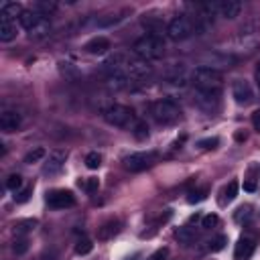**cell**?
Here are the masks:
<instances>
[{
  "instance_id": "obj_28",
  "label": "cell",
  "mask_w": 260,
  "mask_h": 260,
  "mask_svg": "<svg viewBox=\"0 0 260 260\" xmlns=\"http://www.w3.org/2000/svg\"><path fill=\"white\" fill-rule=\"evenodd\" d=\"M6 187H8L10 191H18V189L22 187V177H20L18 173H12V175L6 179Z\"/></svg>"
},
{
  "instance_id": "obj_25",
  "label": "cell",
  "mask_w": 260,
  "mask_h": 260,
  "mask_svg": "<svg viewBox=\"0 0 260 260\" xmlns=\"http://www.w3.org/2000/svg\"><path fill=\"white\" fill-rule=\"evenodd\" d=\"M93 250V244H91V240H87V238H81V240H77V244H75V254H79V256H85V254H89Z\"/></svg>"
},
{
  "instance_id": "obj_14",
  "label": "cell",
  "mask_w": 260,
  "mask_h": 260,
  "mask_svg": "<svg viewBox=\"0 0 260 260\" xmlns=\"http://www.w3.org/2000/svg\"><path fill=\"white\" fill-rule=\"evenodd\" d=\"M120 232V221L118 219H108L98 228V240H110Z\"/></svg>"
},
{
  "instance_id": "obj_7",
  "label": "cell",
  "mask_w": 260,
  "mask_h": 260,
  "mask_svg": "<svg viewBox=\"0 0 260 260\" xmlns=\"http://www.w3.org/2000/svg\"><path fill=\"white\" fill-rule=\"evenodd\" d=\"M130 81H136V79H144L152 73V67L148 61H142V59H128L124 71H122Z\"/></svg>"
},
{
  "instance_id": "obj_3",
  "label": "cell",
  "mask_w": 260,
  "mask_h": 260,
  "mask_svg": "<svg viewBox=\"0 0 260 260\" xmlns=\"http://www.w3.org/2000/svg\"><path fill=\"white\" fill-rule=\"evenodd\" d=\"M201 28H203V26L199 24V16L193 20L191 16L181 14V16H175V18L167 24V35H169L171 41H185V39H189L193 32H197V30H201Z\"/></svg>"
},
{
  "instance_id": "obj_39",
  "label": "cell",
  "mask_w": 260,
  "mask_h": 260,
  "mask_svg": "<svg viewBox=\"0 0 260 260\" xmlns=\"http://www.w3.org/2000/svg\"><path fill=\"white\" fill-rule=\"evenodd\" d=\"M252 124H254V128L260 132V110H256V112L252 114Z\"/></svg>"
},
{
  "instance_id": "obj_23",
  "label": "cell",
  "mask_w": 260,
  "mask_h": 260,
  "mask_svg": "<svg viewBox=\"0 0 260 260\" xmlns=\"http://www.w3.org/2000/svg\"><path fill=\"white\" fill-rule=\"evenodd\" d=\"M132 134H134L136 140H146V138H148V126H146V122L138 120V122L134 124V128H132Z\"/></svg>"
},
{
  "instance_id": "obj_13",
  "label": "cell",
  "mask_w": 260,
  "mask_h": 260,
  "mask_svg": "<svg viewBox=\"0 0 260 260\" xmlns=\"http://www.w3.org/2000/svg\"><path fill=\"white\" fill-rule=\"evenodd\" d=\"M242 12V4L238 0H223L217 4V14L223 16V18H236L238 14Z\"/></svg>"
},
{
  "instance_id": "obj_12",
  "label": "cell",
  "mask_w": 260,
  "mask_h": 260,
  "mask_svg": "<svg viewBox=\"0 0 260 260\" xmlns=\"http://www.w3.org/2000/svg\"><path fill=\"white\" fill-rule=\"evenodd\" d=\"M254 248H256V244L252 238H240L236 244V250H234V258L236 260H248L252 256Z\"/></svg>"
},
{
  "instance_id": "obj_32",
  "label": "cell",
  "mask_w": 260,
  "mask_h": 260,
  "mask_svg": "<svg viewBox=\"0 0 260 260\" xmlns=\"http://www.w3.org/2000/svg\"><path fill=\"white\" fill-rule=\"evenodd\" d=\"M236 195H238V183L232 181V183L223 189V199H225V201H232V199H236Z\"/></svg>"
},
{
  "instance_id": "obj_19",
  "label": "cell",
  "mask_w": 260,
  "mask_h": 260,
  "mask_svg": "<svg viewBox=\"0 0 260 260\" xmlns=\"http://www.w3.org/2000/svg\"><path fill=\"white\" fill-rule=\"evenodd\" d=\"M49 32H51V22L43 16V18L28 30V37H30V39H45Z\"/></svg>"
},
{
  "instance_id": "obj_1",
  "label": "cell",
  "mask_w": 260,
  "mask_h": 260,
  "mask_svg": "<svg viewBox=\"0 0 260 260\" xmlns=\"http://www.w3.org/2000/svg\"><path fill=\"white\" fill-rule=\"evenodd\" d=\"M132 51L142 61H154V59H160L165 55V41H162L160 35L150 32V35H144V37L136 39L134 45H132Z\"/></svg>"
},
{
  "instance_id": "obj_29",
  "label": "cell",
  "mask_w": 260,
  "mask_h": 260,
  "mask_svg": "<svg viewBox=\"0 0 260 260\" xmlns=\"http://www.w3.org/2000/svg\"><path fill=\"white\" fill-rule=\"evenodd\" d=\"M219 223V217L215 215V213H207V215H203V219H201V228L203 230H211V228H215Z\"/></svg>"
},
{
  "instance_id": "obj_30",
  "label": "cell",
  "mask_w": 260,
  "mask_h": 260,
  "mask_svg": "<svg viewBox=\"0 0 260 260\" xmlns=\"http://www.w3.org/2000/svg\"><path fill=\"white\" fill-rule=\"evenodd\" d=\"M225 244H228V238L225 236H217V238L209 240V250L211 252H219V250L225 248Z\"/></svg>"
},
{
  "instance_id": "obj_35",
  "label": "cell",
  "mask_w": 260,
  "mask_h": 260,
  "mask_svg": "<svg viewBox=\"0 0 260 260\" xmlns=\"http://www.w3.org/2000/svg\"><path fill=\"white\" fill-rule=\"evenodd\" d=\"M250 215H252V211H250V205H246V207H240V209H238V213H236V219H238V221H248V219H250Z\"/></svg>"
},
{
  "instance_id": "obj_24",
  "label": "cell",
  "mask_w": 260,
  "mask_h": 260,
  "mask_svg": "<svg viewBox=\"0 0 260 260\" xmlns=\"http://www.w3.org/2000/svg\"><path fill=\"white\" fill-rule=\"evenodd\" d=\"M45 148H41V146H37V148H32V150H28L26 152V156H24V162L26 165H32V162H39L41 158H45Z\"/></svg>"
},
{
  "instance_id": "obj_26",
  "label": "cell",
  "mask_w": 260,
  "mask_h": 260,
  "mask_svg": "<svg viewBox=\"0 0 260 260\" xmlns=\"http://www.w3.org/2000/svg\"><path fill=\"white\" fill-rule=\"evenodd\" d=\"M79 187H81L85 193H93V191H98L100 181H98L95 177H87V179H81V181H79Z\"/></svg>"
},
{
  "instance_id": "obj_33",
  "label": "cell",
  "mask_w": 260,
  "mask_h": 260,
  "mask_svg": "<svg viewBox=\"0 0 260 260\" xmlns=\"http://www.w3.org/2000/svg\"><path fill=\"white\" fill-rule=\"evenodd\" d=\"M122 14H126V10H124V12H120V14H110L108 18H102V20H100V26H112V24L120 22V20L124 18Z\"/></svg>"
},
{
  "instance_id": "obj_9",
  "label": "cell",
  "mask_w": 260,
  "mask_h": 260,
  "mask_svg": "<svg viewBox=\"0 0 260 260\" xmlns=\"http://www.w3.org/2000/svg\"><path fill=\"white\" fill-rule=\"evenodd\" d=\"M22 124V118L16 110H4L0 114V130L2 132H16Z\"/></svg>"
},
{
  "instance_id": "obj_10",
  "label": "cell",
  "mask_w": 260,
  "mask_h": 260,
  "mask_svg": "<svg viewBox=\"0 0 260 260\" xmlns=\"http://www.w3.org/2000/svg\"><path fill=\"white\" fill-rule=\"evenodd\" d=\"M65 158H67V152H65V150H51L49 156H47V160H45L43 171H45L47 175L59 173V171L63 169V165H65Z\"/></svg>"
},
{
  "instance_id": "obj_18",
  "label": "cell",
  "mask_w": 260,
  "mask_h": 260,
  "mask_svg": "<svg viewBox=\"0 0 260 260\" xmlns=\"http://www.w3.org/2000/svg\"><path fill=\"white\" fill-rule=\"evenodd\" d=\"M41 18H43V14H39L37 10H24V12L20 14L18 22H20V24H22V28L28 32V30H30V28L41 20Z\"/></svg>"
},
{
  "instance_id": "obj_21",
  "label": "cell",
  "mask_w": 260,
  "mask_h": 260,
  "mask_svg": "<svg viewBox=\"0 0 260 260\" xmlns=\"http://www.w3.org/2000/svg\"><path fill=\"white\" fill-rule=\"evenodd\" d=\"M175 238H177L179 242H183V244H189V242H193V240L197 238V232H195L191 225H183V228L177 230Z\"/></svg>"
},
{
  "instance_id": "obj_6",
  "label": "cell",
  "mask_w": 260,
  "mask_h": 260,
  "mask_svg": "<svg viewBox=\"0 0 260 260\" xmlns=\"http://www.w3.org/2000/svg\"><path fill=\"white\" fill-rule=\"evenodd\" d=\"M154 158H156L154 152H132L124 158V167L130 173H140V171H146L148 167H152Z\"/></svg>"
},
{
  "instance_id": "obj_40",
  "label": "cell",
  "mask_w": 260,
  "mask_h": 260,
  "mask_svg": "<svg viewBox=\"0 0 260 260\" xmlns=\"http://www.w3.org/2000/svg\"><path fill=\"white\" fill-rule=\"evenodd\" d=\"M244 189H246V191H254V189H256V185H254L252 181H248V183H244Z\"/></svg>"
},
{
  "instance_id": "obj_27",
  "label": "cell",
  "mask_w": 260,
  "mask_h": 260,
  "mask_svg": "<svg viewBox=\"0 0 260 260\" xmlns=\"http://www.w3.org/2000/svg\"><path fill=\"white\" fill-rule=\"evenodd\" d=\"M102 165V154L100 152H87L85 154V167L87 169H98Z\"/></svg>"
},
{
  "instance_id": "obj_4",
  "label": "cell",
  "mask_w": 260,
  "mask_h": 260,
  "mask_svg": "<svg viewBox=\"0 0 260 260\" xmlns=\"http://www.w3.org/2000/svg\"><path fill=\"white\" fill-rule=\"evenodd\" d=\"M150 114L158 124H173L179 120L181 110L173 100H156L150 106Z\"/></svg>"
},
{
  "instance_id": "obj_22",
  "label": "cell",
  "mask_w": 260,
  "mask_h": 260,
  "mask_svg": "<svg viewBox=\"0 0 260 260\" xmlns=\"http://www.w3.org/2000/svg\"><path fill=\"white\" fill-rule=\"evenodd\" d=\"M32 10H37L39 14L47 16V14H51V12H55V10H57V4H55V2H47V0H39V2L35 4V8H32Z\"/></svg>"
},
{
  "instance_id": "obj_42",
  "label": "cell",
  "mask_w": 260,
  "mask_h": 260,
  "mask_svg": "<svg viewBox=\"0 0 260 260\" xmlns=\"http://www.w3.org/2000/svg\"><path fill=\"white\" fill-rule=\"evenodd\" d=\"M256 79H258V85H260V77H256Z\"/></svg>"
},
{
  "instance_id": "obj_37",
  "label": "cell",
  "mask_w": 260,
  "mask_h": 260,
  "mask_svg": "<svg viewBox=\"0 0 260 260\" xmlns=\"http://www.w3.org/2000/svg\"><path fill=\"white\" fill-rule=\"evenodd\" d=\"M205 193H207L205 189H201V191H193V193H191V197H189V201H191V203L201 201V199H205Z\"/></svg>"
},
{
  "instance_id": "obj_17",
  "label": "cell",
  "mask_w": 260,
  "mask_h": 260,
  "mask_svg": "<svg viewBox=\"0 0 260 260\" xmlns=\"http://www.w3.org/2000/svg\"><path fill=\"white\" fill-rule=\"evenodd\" d=\"M14 39H16V24H14V20L0 18V41L2 43H10Z\"/></svg>"
},
{
  "instance_id": "obj_5",
  "label": "cell",
  "mask_w": 260,
  "mask_h": 260,
  "mask_svg": "<svg viewBox=\"0 0 260 260\" xmlns=\"http://www.w3.org/2000/svg\"><path fill=\"white\" fill-rule=\"evenodd\" d=\"M104 120L112 126L124 128V126H130V122H134V112L124 104H112L104 110Z\"/></svg>"
},
{
  "instance_id": "obj_15",
  "label": "cell",
  "mask_w": 260,
  "mask_h": 260,
  "mask_svg": "<svg viewBox=\"0 0 260 260\" xmlns=\"http://www.w3.org/2000/svg\"><path fill=\"white\" fill-rule=\"evenodd\" d=\"M110 49V41L106 37H93L91 41L85 43V51L91 53V55H102Z\"/></svg>"
},
{
  "instance_id": "obj_2",
  "label": "cell",
  "mask_w": 260,
  "mask_h": 260,
  "mask_svg": "<svg viewBox=\"0 0 260 260\" xmlns=\"http://www.w3.org/2000/svg\"><path fill=\"white\" fill-rule=\"evenodd\" d=\"M191 83L197 91H219L221 93V73L215 67H195L191 73Z\"/></svg>"
},
{
  "instance_id": "obj_34",
  "label": "cell",
  "mask_w": 260,
  "mask_h": 260,
  "mask_svg": "<svg viewBox=\"0 0 260 260\" xmlns=\"http://www.w3.org/2000/svg\"><path fill=\"white\" fill-rule=\"evenodd\" d=\"M219 144V138H203V140H199V146L201 148H205V150H209V148H215Z\"/></svg>"
},
{
  "instance_id": "obj_11",
  "label": "cell",
  "mask_w": 260,
  "mask_h": 260,
  "mask_svg": "<svg viewBox=\"0 0 260 260\" xmlns=\"http://www.w3.org/2000/svg\"><path fill=\"white\" fill-rule=\"evenodd\" d=\"M232 95H234V100L238 104H250L252 102V87H250V83L242 81V79L234 81L232 83Z\"/></svg>"
},
{
  "instance_id": "obj_41",
  "label": "cell",
  "mask_w": 260,
  "mask_h": 260,
  "mask_svg": "<svg viewBox=\"0 0 260 260\" xmlns=\"http://www.w3.org/2000/svg\"><path fill=\"white\" fill-rule=\"evenodd\" d=\"M236 140H246V134H242V132H238V134H236Z\"/></svg>"
},
{
  "instance_id": "obj_36",
  "label": "cell",
  "mask_w": 260,
  "mask_h": 260,
  "mask_svg": "<svg viewBox=\"0 0 260 260\" xmlns=\"http://www.w3.org/2000/svg\"><path fill=\"white\" fill-rule=\"evenodd\" d=\"M30 193H32V189H24V191H20L18 195H14V201H16V203H24V201L30 197Z\"/></svg>"
},
{
  "instance_id": "obj_8",
  "label": "cell",
  "mask_w": 260,
  "mask_h": 260,
  "mask_svg": "<svg viewBox=\"0 0 260 260\" xmlns=\"http://www.w3.org/2000/svg\"><path fill=\"white\" fill-rule=\"evenodd\" d=\"M47 203L51 209H65V207H73L75 205V197L71 191L67 189H55L47 195Z\"/></svg>"
},
{
  "instance_id": "obj_31",
  "label": "cell",
  "mask_w": 260,
  "mask_h": 260,
  "mask_svg": "<svg viewBox=\"0 0 260 260\" xmlns=\"http://www.w3.org/2000/svg\"><path fill=\"white\" fill-rule=\"evenodd\" d=\"M28 250V240L26 238H16L12 244V252L14 254H24Z\"/></svg>"
},
{
  "instance_id": "obj_20",
  "label": "cell",
  "mask_w": 260,
  "mask_h": 260,
  "mask_svg": "<svg viewBox=\"0 0 260 260\" xmlns=\"http://www.w3.org/2000/svg\"><path fill=\"white\" fill-rule=\"evenodd\" d=\"M35 225H37V219H20L12 225V232H14L16 238H24V234L35 230Z\"/></svg>"
},
{
  "instance_id": "obj_38",
  "label": "cell",
  "mask_w": 260,
  "mask_h": 260,
  "mask_svg": "<svg viewBox=\"0 0 260 260\" xmlns=\"http://www.w3.org/2000/svg\"><path fill=\"white\" fill-rule=\"evenodd\" d=\"M167 254H169V250H167V248H160V250H156V252L150 256V260H165Z\"/></svg>"
},
{
  "instance_id": "obj_16",
  "label": "cell",
  "mask_w": 260,
  "mask_h": 260,
  "mask_svg": "<svg viewBox=\"0 0 260 260\" xmlns=\"http://www.w3.org/2000/svg\"><path fill=\"white\" fill-rule=\"evenodd\" d=\"M22 6L18 2H4L2 8H0V18H6V20H14V18H20L22 14Z\"/></svg>"
}]
</instances>
